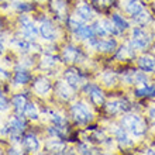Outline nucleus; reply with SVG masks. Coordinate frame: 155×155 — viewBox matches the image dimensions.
<instances>
[{
  "label": "nucleus",
  "mask_w": 155,
  "mask_h": 155,
  "mask_svg": "<svg viewBox=\"0 0 155 155\" xmlns=\"http://www.w3.org/2000/svg\"><path fill=\"white\" fill-rule=\"evenodd\" d=\"M134 74H135V71H130V72H127V74L123 76V81L127 82V83H134Z\"/></svg>",
  "instance_id": "4c0bfd02"
},
{
  "label": "nucleus",
  "mask_w": 155,
  "mask_h": 155,
  "mask_svg": "<svg viewBox=\"0 0 155 155\" xmlns=\"http://www.w3.org/2000/svg\"><path fill=\"white\" fill-rule=\"evenodd\" d=\"M51 8L55 14H58L59 17L65 16L66 13V2L65 0H52L51 2Z\"/></svg>",
  "instance_id": "f3484780"
},
{
  "label": "nucleus",
  "mask_w": 155,
  "mask_h": 155,
  "mask_svg": "<svg viewBox=\"0 0 155 155\" xmlns=\"http://www.w3.org/2000/svg\"><path fill=\"white\" fill-rule=\"evenodd\" d=\"M68 21H69V27L74 30V31H76V30H79L81 27H83V25H85V23H86V21L83 20V18H81V17L78 16V14L71 16Z\"/></svg>",
  "instance_id": "393cba45"
},
{
  "label": "nucleus",
  "mask_w": 155,
  "mask_h": 155,
  "mask_svg": "<svg viewBox=\"0 0 155 155\" xmlns=\"http://www.w3.org/2000/svg\"><path fill=\"white\" fill-rule=\"evenodd\" d=\"M55 62H57V58L55 57H52V55H44L42 59H41L40 66L42 69H51L55 65Z\"/></svg>",
  "instance_id": "bb28decb"
},
{
  "label": "nucleus",
  "mask_w": 155,
  "mask_h": 155,
  "mask_svg": "<svg viewBox=\"0 0 155 155\" xmlns=\"http://www.w3.org/2000/svg\"><path fill=\"white\" fill-rule=\"evenodd\" d=\"M90 44L93 45L97 51H102V52H111L114 51L116 47H117V42L113 38H104V40H94V38H90Z\"/></svg>",
  "instance_id": "0eeeda50"
},
{
  "label": "nucleus",
  "mask_w": 155,
  "mask_h": 155,
  "mask_svg": "<svg viewBox=\"0 0 155 155\" xmlns=\"http://www.w3.org/2000/svg\"><path fill=\"white\" fill-rule=\"evenodd\" d=\"M102 23V25H103V28H104V31H106L107 34H118L120 31H118V28L114 25V23L113 21H110V20H103V21H100Z\"/></svg>",
  "instance_id": "c756f323"
},
{
  "label": "nucleus",
  "mask_w": 155,
  "mask_h": 155,
  "mask_svg": "<svg viewBox=\"0 0 155 155\" xmlns=\"http://www.w3.org/2000/svg\"><path fill=\"white\" fill-rule=\"evenodd\" d=\"M47 150H48L49 152H57V154L64 152V150H65V143L58 141V140H52V141H49V143L47 144Z\"/></svg>",
  "instance_id": "412c9836"
},
{
  "label": "nucleus",
  "mask_w": 155,
  "mask_h": 155,
  "mask_svg": "<svg viewBox=\"0 0 155 155\" xmlns=\"http://www.w3.org/2000/svg\"><path fill=\"white\" fill-rule=\"evenodd\" d=\"M138 66L144 72H155V58L150 55H143L138 59Z\"/></svg>",
  "instance_id": "9b49d317"
},
{
  "label": "nucleus",
  "mask_w": 155,
  "mask_h": 155,
  "mask_svg": "<svg viewBox=\"0 0 155 155\" xmlns=\"http://www.w3.org/2000/svg\"><path fill=\"white\" fill-rule=\"evenodd\" d=\"M3 52V44H2V40H0V54Z\"/></svg>",
  "instance_id": "c03bdc74"
},
{
  "label": "nucleus",
  "mask_w": 155,
  "mask_h": 155,
  "mask_svg": "<svg viewBox=\"0 0 155 155\" xmlns=\"http://www.w3.org/2000/svg\"><path fill=\"white\" fill-rule=\"evenodd\" d=\"M121 124H123V127H126L130 133H133V134L137 135V137L144 135V133H145V130H147V124H145V121H144L140 116H135V114L123 117Z\"/></svg>",
  "instance_id": "f257e3e1"
},
{
  "label": "nucleus",
  "mask_w": 155,
  "mask_h": 155,
  "mask_svg": "<svg viewBox=\"0 0 155 155\" xmlns=\"http://www.w3.org/2000/svg\"><path fill=\"white\" fill-rule=\"evenodd\" d=\"M133 18H134V21L137 23V24L140 25H145L148 23V21L151 20V17H150V14H148L147 12H141L138 13V14H135V16H133Z\"/></svg>",
  "instance_id": "c85d7f7f"
},
{
  "label": "nucleus",
  "mask_w": 155,
  "mask_h": 155,
  "mask_svg": "<svg viewBox=\"0 0 155 155\" xmlns=\"http://www.w3.org/2000/svg\"><path fill=\"white\" fill-rule=\"evenodd\" d=\"M111 20H113L114 25L118 28V31H124V30L128 28V23H127V21L124 20L121 16H118V14H113Z\"/></svg>",
  "instance_id": "cd10ccee"
},
{
  "label": "nucleus",
  "mask_w": 155,
  "mask_h": 155,
  "mask_svg": "<svg viewBox=\"0 0 155 155\" xmlns=\"http://www.w3.org/2000/svg\"><path fill=\"white\" fill-rule=\"evenodd\" d=\"M12 103H13V106H14V110L20 114V113L24 111V107H25V104H27V99H25L24 94H16V96L13 97Z\"/></svg>",
  "instance_id": "dca6fc26"
},
{
  "label": "nucleus",
  "mask_w": 155,
  "mask_h": 155,
  "mask_svg": "<svg viewBox=\"0 0 155 155\" xmlns=\"http://www.w3.org/2000/svg\"><path fill=\"white\" fill-rule=\"evenodd\" d=\"M23 145H24V148L27 151H37L40 148V143H38L37 137L33 134L25 135L24 140H23Z\"/></svg>",
  "instance_id": "2eb2a0df"
},
{
  "label": "nucleus",
  "mask_w": 155,
  "mask_h": 155,
  "mask_svg": "<svg viewBox=\"0 0 155 155\" xmlns=\"http://www.w3.org/2000/svg\"><path fill=\"white\" fill-rule=\"evenodd\" d=\"M62 58L65 59V62H78L82 59V52L81 49L74 47V45H68L64 48Z\"/></svg>",
  "instance_id": "6e6552de"
},
{
  "label": "nucleus",
  "mask_w": 155,
  "mask_h": 155,
  "mask_svg": "<svg viewBox=\"0 0 155 155\" xmlns=\"http://www.w3.org/2000/svg\"><path fill=\"white\" fill-rule=\"evenodd\" d=\"M65 79H66V83H68L74 90L82 87V85L85 83V78L82 76L76 69H74V68L65 71Z\"/></svg>",
  "instance_id": "39448f33"
},
{
  "label": "nucleus",
  "mask_w": 155,
  "mask_h": 155,
  "mask_svg": "<svg viewBox=\"0 0 155 155\" xmlns=\"http://www.w3.org/2000/svg\"><path fill=\"white\" fill-rule=\"evenodd\" d=\"M116 137H117V141L120 143V145H123V147L133 145V141L128 138V135L126 134V131L123 130V128H117L116 130Z\"/></svg>",
  "instance_id": "aec40b11"
},
{
  "label": "nucleus",
  "mask_w": 155,
  "mask_h": 155,
  "mask_svg": "<svg viewBox=\"0 0 155 155\" xmlns=\"http://www.w3.org/2000/svg\"><path fill=\"white\" fill-rule=\"evenodd\" d=\"M72 92H74V89H72L66 82H58L57 93L59 94V97L61 99H64V100H69V99L72 97Z\"/></svg>",
  "instance_id": "4468645a"
},
{
  "label": "nucleus",
  "mask_w": 155,
  "mask_h": 155,
  "mask_svg": "<svg viewBox=\"0 0 155 155\" xmlns=\"http://www.w3.org/2000/svg\"><path fill=\"white\" fill-rule=\"evenodd\" d=\"M106 109L111 114H117L118 111H121V103H120V100H111L107 103Z\"/></svg>",
  "instance_id": "7c9ffc66"
},
{
  "label": "nucleus",
  "mask_w": 155,
  "mask_h": 155,
  "mask_svg": "<svg viewBox=\"0 0 155 155\" xmlns=\"http://www.w3.org/2000/svg\"><path fill=\"white\" fill-rule=\"evenodd\" d=\"M76 34L82 40H90V38H93L94 35H96L93 28H92V27H87V25H83V27H81L79 30H76Z\"/></svg>",
  "instance_id": "4be33fe9"
},
{
  "label": "nucleus",
  "mask_w": 155,
  "mask_h": 155,
  "mask_svg": "<svg viewBox=\"0 0 155 155\" xmlns=\"http://www.w3.org/2000/svg\"><path fill=\"white\" fill-rule=\"evenodd\" d=\"M94 4H97L99 7H107V6H111L113 0H93Z\"/></svg>",
  "instance_id": "58836bf2"
},
{
  "label": "nucleus",
  "mask_w": 155,
  "mask_h": 155,
  "mask_svg": "<svg viewBox=\"0 0 155 155\" xmlns=\"http://www.w3.org/2000/svg\"><path fill=\"white\" fill-rule=\"evenodd\" d=\"M154 6H155V3H154Z\"/></svg>",
  "instance_id": "a18cd8bd"
},
{
  "label": "nucleus",
  "mask_w": 155,
  "mask_h": 155,
  "mask_svg": "<svg viewBox=\"0 0 155 155\" xmlns=\"http://www.w3.org/2000/svg\"><path fill=\"white\" fill-rule=\"evenodd\" d=\"M93 28V31H94V34L96 35H106V31H104V28H103V25H102V23L100 21H97V23H94V25L92 27Z\"/></svg>",
  "instance_id": "c9c22d12"
},
{
  "label": "nucleus",
  "mask_w": 155,
  "mask_h": 155,
  "mask_svg": "<svg viewBox=\"0 0 155 155\" xmlns=\"http://www.w3.org/2000/svg\"><path fill=\"white\" fill-rule=\"evenodd\" d=\"M20 24H21V31H23V35L25 37V40L30 41V40H33V38H35V35L38 34V30L28 17L21 16Z\"/></svg>",
  "instance_id": "423d86ee"
},
{
  "label": "nucleus",
  "mask_w": 155,
  "mask_h": 155,
  "mask_svg": "<svg viewBox=\"0 0 155 155\" xmlns=\"http://www.w3.org/2000/svg\"><path fill=\"white\" fill-rule=\"evenodd\" d=\"M150 117H151L152 120H154V121H155V107H154V109H151V110H150Z\"/></svg>",
  "instance_id": "a19ab883"
},
{
  "label": "nucleus",
  "mask_w": 155,
  "mask_h": 155,
  "mask_svg": "<svg viewBox=\"0 0 155 155\" xmlns=\"http://www.w3.org/2000/svg\"><path fill=\"white\" fill-rule=\"evenodd\" d=\"M126 8L131 16H135V14H138V13L143 10V7H141V4H140L138 2H130V3L127 4Z\"/></svg>",
  "instance_id": "2f4dec72"
},
{
  "label": "nucleus",
  "mask_w": 155,
  "mask_h": 155,
  "mask_svg": "<svg viewBox=\"0 0 155 155\" xmlns=\"http://www.w3.org/2000/svg\"><path fill=\"white\" fill-rule=\"evenodd\" d=\"M13 81H14L16 85H25V83H28V81H30V75H28V72L24 69H17L16 72H14Z\"/></svg>",
  "instance_id": "a211bd4d"
},
{
  "label": "nucleus",
  "mask_w": 155,
  "mask_h": 155,
  "mask_svg": "<svg viewBox=\"0 0 155 155\" xmlns=\"http://www.w3.org/2000/svg\"><path fill=\"white\" fill-rule=\"evenodd\" d=\"M25 127V120L21 116H13V117L8 118L7 126L4 127L2 133H6V134L10 135V140L12 141H17L18 137L21 135V133L24 131Z\"/></svg>",
  "instance_id": "f03ea898"
},
{
  "label": "nucleus",
  "mask_w": 155,
  "mask_h": 155,
  "mask_svg": "<svg viewBox=\"0 0 155 155\" xmlns=\"http://www.w3.org/2000/svg\"><path fill=\"white\" fill-rule=\"evenodd\" d=\"M8 72L7 71H4L3 68H0V81H6V79H8Z\"/></svg>",
  "instance_id": "ea45409f"
},
{
  "label": "nucleus",
  "mask_w": 155,
  "mask_h": 155,
  "mask_svg": "<svg viewBox=\"0 0 155 155\" xmlns=\"http://www.w3.org/2000/svg\"><path fill=\"white\" fill-rule=\"evenodd\" d=\"M8 154H18V151L14 150V148H10V150H8Z\"/></svg>",
  "instance_id": "79ce46f5"
},
{
  "label": "nucleus",
  "mask_w": 155,
  "mask_h": 155,
  "mask_svg": "<svg viewBox=\"0 0 155 155\" xmlns=\"http://www.w3.org/2000/svg\"><path fill=\"white\" fill-rule=\"evenodd\" d=\"M147 75L144 72H135L134 74V83H147Z\"/></svg>",
  "instance_id": "f704fd0d"
},
{
  "label": "nucleus",
  "mask_w": 155,
  "mask_h": 155,
  "mask_svg": "<svg viewBox=\"0 0 155 155\" xmlns=\"http://www.w3.org/2000/svg\"><path fill=\"white\" fill-rule=\"evenodd\" d=\"M87 90V93L90 94V100L96 104V106H102L103 103H104V96H103V92L99 89L97 86H93L90 85L86 87Z\"/></svg>",
  "instance_id": "9d476101"
},
{
  "label": "nucleus",
  "mask_w": 155,
  "mask_h": 155,
  "mask_svg": "<svg viewBox=\"0 0 155 155\" xmlns=\"http://www.w3.org/2000/svg\"><path fill=\"white\" fill-rule=\"evenodd\" d=\"M134 57H135L134 47H121L117 52L118 59H126V58H134Z\"/></svg>",
  "instance_id": "5701e85b"
},
{
  "label": "nucleus",
  "mask_w": 155,
  "mask_h": 155,
  "mask_svg": "<svg viewBox=\"0 0 155 155\" xmlns=\"http://www.w3.org/2000/svg\"><path fill=\"white\" fill-rule=\"evenodd\" d=\"M23 114H24L25 117L31 118V120H37V118H38V110H37V107L34 106L33 103H27V104H25V107H24Z\"/></svg>",
  "instance_id": "b1692460"
},
{
  "label": "nucleus",
  "mask_w": 155,
  "mask_h": 155,
  "mask_svg": "<svg viewBox=\"0 0 155 155\" xmlns=\"http://www.w3.org/2000/svg\"><path fill=\"white\" fill-rule=\"evenodd\" d=\"M40 33L44 40H55V30H54V25L49 20H42V23L40 25Z\"/></svg>",
  "instance_id": "1a4fd4ad"
},
{
  "label": "nucleus",
  "mask_w": 155,
  "mask_h": 155,
  "mask_svg": "<svg viewBox=\"0 0 155 155\" xmlns=\"http://www.w3.org/2000/svg\"><path fill=\"white\" fill-rule=\"evenodd\" d=\"M34 90L38 94H45L51 90V83L47 78H38L37 81L34 82Z\"/></svg>",
  "instance_id": "ddd939ff"
},
{
  "label": "nucleus",
  "mask_w": 155,
  "mask_h": 155,
  "mask_svg": "<svg viewBox=\"0 0 155 155\" xmlns=\"http://www.w3.org/2000/svg\"><path fill=\"white\" fill-rule=\"evenodd\" d=\"M13 6H14L18 12H30V10L33 8V6H30V4H27V3H23V2H14Z\"/></svg>",
  "instance_id": "72a5a7b5"
},
{
  "label": "nucleus",
  "mask_w": 155,
  "mask_h": 155,
  "mask_svg": "<svg viewBox=\"0 0 155 155\" xmlns=\"http://www.w3.org/2000/svg\"><path fill=\"white\" fill-rule=\"evenodd\" d=\"M151 42V37H150V34L145 31L144 28L141 27H137V28L133 30V40H131V45L134 47V48H145L148 47Z\"/></svg>",
  "instance_id": "20e7f679"
},
{
  "label": "nucleus",
  "mask_w": 155,
  "mask_h": 155,
  "mask_svg": "<svg viewBox=\"0 0 155 155\" xmlns=\"http://www.w3.org/2000/svg\"><path fill=\"white\" fill-rule=\"evenodd\" d=\"M102 81L104 82L107 86H113V85H116V82H117V75H116L113 71H106V72H103V75H102Z\"/></svg>",
  "instance_id": "a878e982"
},
{
  "label": "nucleus",
  "mask_w": 155,
  "mask_h": 155,
  "mask_svg": "<svg viewBox=\"0 0 155 155\" xmlns=\"http://www.w3.org/2000/svg\"><path fill=\"white\" fill-rule=\"evenodd\" d=\"M72 116H74L75 121L79 124H87L93 120V114H92L89 106H86L82 102H78L72 106Z\"/></svg>",
  "instance_id": "7ed1b4c3"
},
{
  "label": "nucleus",
  "mask_w": 155,
  "mask_h": 155,
  "mask_svg": "<svg viewBox=\"0 0 155 155\" xmlns=\"http://www.w3.org/2000/svg\"><path fill=\"white\" fill-rule=\"evenodd\" d=\"M145 154H155V150H147Z\"/></svg>",
  "instance_id": "37998d69"
},
{
  "label": "nucleus",
  "mask_w": 155,
  "mask_h": 155,
  "mask_svg": "<svg viewBox=\"0 0 155 155\" xmlns=\"http://www.w3.org/2000/svg\"><path fill=\"white\" fill-rule=\"evenodd\" d=\"M76 14L81 17V18H83L85 21H90L94 17L93 8L90 7L89 4H86V3H82L81 6L76 8Z\"/></svg>",
  "instance_id": "f8f14e48"
},
{
  "label": "nucleus",
  "mask_w": 155,
  "mask_h": 155,
  "mask_svg": "<svg viewBox=\"0 0 155 155\" xmlns=\"http://www.w3.org/2000/svg\"><path fill=\"white\" fill-rule=\"evenodd\" d=\"M8 107H10V103H8L7 97L3 94V92L0 90V111H7Z\"/></svg>",
  "instance_id": "473e14b6"
},
{
  "label": "nucleus",
  "mask_w": 155,
  "mask_h": 155,
  "mask_svg": "<svg viewBox=\"0 0 155 155\" xmlns=\"http://www.w3.org/2000/svg\"><path fill=\"white\" fill-rule=\"evenodd\" d=\"M135 94L138 97H144V96H155V85H145L144 83L143 87H138L135 90Z\"/></svg>",
  "instance_id": "6ab92c4d"
},
{
  "label": "nucleus",
  "mask_w": 155,
  "mask_h": 155,
  "mask_svg": "<svg viewBox=\"0 0 155 155\" xmlns=\"http://www.w3.org/2000/svg\"><path fill=\"white\" fill-rule=\"evenodd\" d=\"M52 121L55 123V126H64V124H65V118L62 117L61 114H57V113H55V114H52Z\"/></svg>",
  "instance_id": "e433bc0d"
}]
</instances>
